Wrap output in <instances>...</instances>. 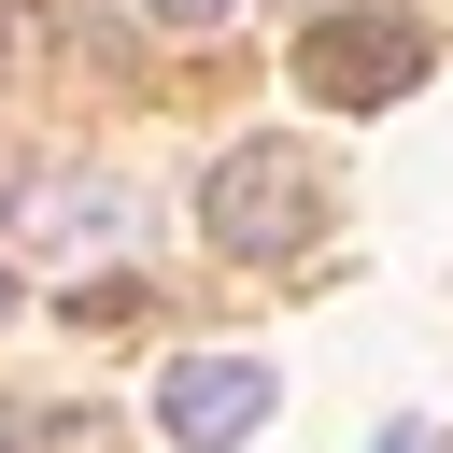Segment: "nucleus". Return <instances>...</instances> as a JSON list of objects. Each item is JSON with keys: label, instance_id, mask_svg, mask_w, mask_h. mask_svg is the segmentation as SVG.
I'll return each instance as SVG.
<instances>
[{"label": "nucleus", "instance_id": "nucleus-1", "mask_svg": "<svg viewBox=\"0 0 453 453\" xmlns=\"http://www.w3.org/2000/svg\"><path fill=\"white\" fill-rule=\"evenodd\" d=\"M198 226H212V255L283 269V255L326 226V170H311L297 142H226V156H212V184H198Z\"/></svg>", "mask_w": 453, "mask_h": 453}, {"label": "nucleus", "instance_id": "nucleus-2", "mask_svg": "<svg viewBox=\"0 0 453 453\" xmlns=\"http://www.w3.org/2000/svg\"><path fill=\"white\" fill-rule=\"evenodd\" d=\"M297 85H311L326 113H382V99L425 85V28H411V14H326V28L297 42Z\"/></svg>", "mask_w": 453, "mask_h": 453}, {"label": "nucleus", "instance_id": "nucleus-3", "mask_svg": "<svg viewBox=\"0 0 453 453\" xmlns=\"http://www.w3.org/2000/svg\"><path fill=\"white\" fill-rule=\"evenodd\" d=\"M156 425H170L184 453H226V439L269 425V368H255V354H184V368L156 382Z\"/></svg>", "mask_w": 453, "mask_h": 453}, {"label": "nucleus", "instance_id": "nucleus-4", "mask_svg": "<svg viewBox=\"0 0 453 453\" xmlns=\"http://www.w3.org/2000/svg\"><path fill=\"white\" fill-rule=\"evenodd\" d=\"M127 311H142V283H127V269H113V283H71V326H127Z\"/></svg>", "mask_w": 453, "mask_h": 453}, {"label": "nucleus", "instance_id": "nucleus-5", "mask_svg": "<svg viewBox=\"0 0 453 453\" xmlns=\"http://www.w3.org/2000/svg\"><path fill=\"white\" fill-rule=\"evenodd\" d=\"M142 14H156V28H226L241 0H142Z\"/></svg>", "mask_w": 453, "mask_h": 453}, {"label": "nucleus", "instance_id": "nucleus-6", "mask_svg": "<svg viewBox=\"0 0 453 453\" xmlns=\"http://www.w3.org/2000/svg\"><path fill=\"white\" fill-rule=\"evenodd\" d=\"M28 439H42V411H14V396H0V453H28Z\"/></svg>", "mask_w": 453, "mask_h": 453}, {"label": "nucleus", "instance_id": "nucleus-7", "mask_svg": "<svg viewBox=\"0 0 453 453\" xmlns=\"http://www.w3.org/2000/svg\"><path fill=\"white\" fill-rule=\"evenodd\" d=\"M382 453H439V439H425V425H382Z\"/></svg>", "mask_w": 453, "mask_h": 453}, {"label": "nucleus", "instance_id": "nucleus-8", "mask_svg": "<svg viewBox=\"0 0 453 453\" xmlns=\"http://www.w3.org/2000/svg\"><path fill=\"white\" fill-rule=\"evenodd\" d=\"M0 326H14V269H0Z\"/></svg>", "mask_w": 453, "mask_h": 453}, {"label": "nucleus", "instance_id": "nucleus-9", "mask_svg": "<svg viewBox=\"0 0 453 453\" xmlns=\"http://www.w3.org/2000/svg\"><path fill=\"white\" fill-rule=\"evenodd\" d=\"M0 71H14V14H0Z\"/></svg>", "mask_w": 453, "mask_h": 453}, {"label": "nucleus", "instance_id": "nucleus-10", "mask_svg": "<svg viewBox=\"0 0 453 453\" xmlns=\"http://www.w3.org/2000/svg\"><path fill=\"white\" fill-rule=\"evenodd\" d=\"M0 198H14V170H0Z\"/></svg>", "mask_w": 453, "mask_h": 453}]
</instances>
